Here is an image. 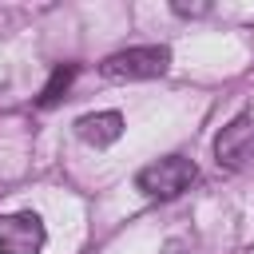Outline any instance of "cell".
I'll list each match as a JSON object with an SVG mask.
<instances>
[{
  "label": "cell",
  "mask_w": 254,
  "mask_h": 254,
  "mask_svg": "<svg viewBox=\"0 0 254 254\" xmlns=\"http://www.w3.org/2000/svg\"><path fill=\"white\" fill-rule=\"evenodd\" d=\"M194 179H198V167H194L190 159H183V155H167V159L143 167V171L135 175V187H139L147 198H179Z\"/></svg>",
  "instance_id": "1"
},
{
  "label": "cell",
  "mask_w": 254,
  "mask_h": 254,
  "mask_svg": "<svg viewBox=\"0 0 254 254\" xmlns=\"http://www.w3.org/2000/svg\"><path fill=\"white\" fill-rule=\"evenodd\" d=\"M171 67V52L163 44H143V48H127L115 52L99 64V71L107 79H155Z\"/></svg>",
  "instance_id": "2"
},
{
  "label": "cell",
  "mask_w": 254,
  "mask_h": 254,
  "mask_svg": "<svg viewBox=\"0 0 254 254\" xmlns=\"http://www.w3.org/2000/svg\"><path fill=\"white\" fill-rule=\"evenodd\" d=\"M214 159H218V167H226V171H246V167L254 163V111L234 115V119L218 131V139H214Z\"/></svg>",
  "instance_id": "3"
},
{
  "label": "cell",
  "mask_w": 254,
  "mask_h": 254,
  "mask_svg": "<svg viewBox=\"0 0 254 254\" xmlns=\"http://www.w3.org/2000/svg\"><path fill=\"white\" fill-rule=\"evenodd\" d=\"M48 242V230L40 214H0V254H40Z\"/></svg>",
  "instance_id": "4"
},
{
  "label": "cell",
  "mask_w": 254,
  "mask_h": 254,
  "mask_svg": "<svg viewBox=\"0 0 254 254\" xmlns=\"http://www.w3.org/2000/svg\"><path fill=\"white\" fill-rule=\"evenodd\" d=\"M75 135L91 147H111L119 135H123V115L119 111H95V115H83L75 119Z\"/></svg>",
  "instance_id": "5"
},
{
  "label": "cell",
  "mask_w": 254,
  "mask_h": 254,
  "mask_svg": "<svg viewBox=\"0 0 254 254\" xmlns=\"http://www.w3.org/2000/svg\"><path fill=\"white\" fill-rule=\"evenodd\" d=\"M79 75V67L75 64H60L52 75H48V83H44V91H40V107H56L64 95H67V87H71V79Z\"/></svg>",
  "instance_id": "6"
},
{
  "label": "cell",
  "mask_w": 254,
  "mask_h": 254,
  "mask_svg": "<svg viewBox=\"0 0 254 254\" xmlns=\"http://www.w3.org/2000/svg\"><path fill=\"white\" fill-rule=\"evenodd\" d=\"M175 12L179 16H202V12H210V4H175Z\"/></svg>",
  "instance_id": "7"
}]
</instances>
